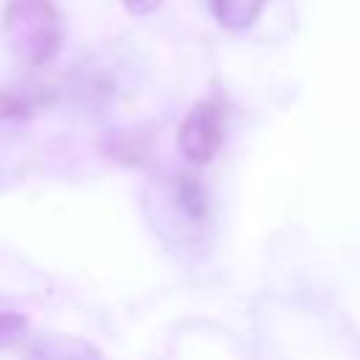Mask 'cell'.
Wrapping results in <instances>:
<instances>
[{
  "label": "cell",
  "mask_w": 360,
  "mask_h": 360,
  "mask_svg": "<svg viewBox=\"0 0 360 360\" xmlns=\"http://www.w3.org/2000/svg\"><path fill=\"white\" fill-rule=\"evenodd\" d=\"M3 39L20 62L45 65L62 48V14L51 0H11L3 11Z\"/></svg>",
  "instance_id": "obj_1"
},
{
  "label": "cell",
  "mask_w": 360,
  "mask_h": 360,
  "mask_svg": "<svg viewBox=\"0 0 360 360\" xmlns=\"http://www.w3.org/2000/svg\"><path fill=\"white\" fill-rule=\"evenodd\" d=\"M225 135V115L217 101H200L188 110L177 129V149L186 160L202 166L214 160V155L222 146Z\"/></svg>",
  "instance_id": "obj_2"
},
{
  "label": "cell",
  "mask_w": 360,
  "mask_h": 360,
  "mask_svg": "<svg viewBox=\"0 0 360 360\" xmlns=\"http://www.w3.org/2000/svg\"><path fill=\"white\" fill-rule=\"evenodd\" d=\"M172 200L177 205V211L183 214V219L191 228H202L211 217V200L202 188V183L194 174H177L174 186H172Z\"/></svg>",
  "instance_id": "obj_3"
},
{
  "label": "cell",
  "mask_w": 360,
  "mask_h": 360,
  "mask_svg": "<svg viewBox=\"0 0 360 360\" xmlns=\"http://www.w3.org/2000/svg\"><path fill=\"white\" fill-rule=\"evenodd\" d=\"M31 360H104V354L76 335H45L31 346Z\"/></svg>",
  "instance_id": "obj_4"
},
{
  "label": "cell",
  "mask_w": 360,
  "mask_h": 360,
  "mask_svg": "<svg viewBox=\"0 0 360 360\" xmlns=\"http://www.w3.org/2000/svg\"><path fill=\"white\" fill-rule=\"evenodd\" d=\"M264 0H211L214 17L228 31H245L256 22Z\"/></svg>",
  "instance_id": "obj_5"
},
{
  "label": "cell",
  "mask_w": 360,
  "mask_h": 360,
  "mask_svg": "<svg viewBox=\"0 0 360 360\" xmlns=\"http://www.w3.org/2000/svg\"><path fill=\"white\" fill-rule=\"evenodd\" d=\"M25 332H28V321H25L22 312L0 309V346H11V343H17Z\"/></svg>",
  "instance_id": "obj_6"
},
{
  "label": "cell",
  "mask_w": 360,
  "mask_h": 360,
  "mask_svg": "<svg viewBox=\"0 0 360 360\" xmlns=\"http://www.w3.org/2000/svg\"><path fill=\"white\" fill-rule=\"evenodd\" d=\"M28 115V107L22 98L11 96V93H3L0 90V121H8V118H25Z\"/></svg>",
  "instance_id": "obj_7"
},
{
  "label": "cell",
  "mask_w": 360,
  "mask_h": 360,
  "mask_svg": "<svg viewBox=\"0 0 360 360\" xmlns=\"http://www.w3.org/2000/svg\"><path fill=\"white\" fill-rule=\"evenodd\" d=\"M132 14H146V11H152L155 6H158V0H121Z\"/></svg>",
  "instance_id": "obj_8"
}]
</instances>
